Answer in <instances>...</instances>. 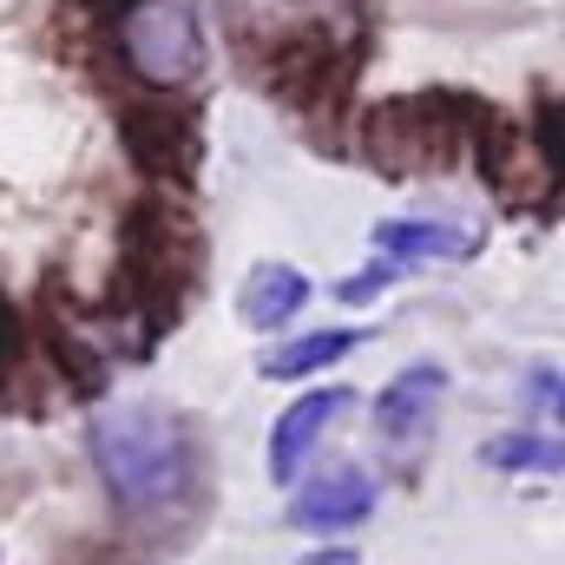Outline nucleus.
Here are the masks:
<instances>
[{
    "instance_id": "obj_4",
    "label": "nucleus",
    "mask_w": 565,
    "mask_h": 565,
    "mask_svg": "<svg viewBox=\"0 0 565 565\" xmlns=\"http://www.w3.org/2000/svg\"><path fill=\"white\" fill-rule=\"evenodd\" d=\"M349 408H355L349 388H309L302 402H289L277 422H270V480L277 487H296L302 467H309V454L322 447V434L342 422Z\"/></svg>"
},
{
    "instance_id": "obj_1",
    "label": "nucleus",
    "mask_w": 565,
    "mask_h": 565,
    "mask_svg": "<svg viewBox=\"0 0 565 565\" xmlns=\"http://www.w3.org/2000/svg\"><path fill=\"white\" fill-rule=\"evenodd\" d=\"M86 454L119 513H164L191 487V434L164 408H113L86 434Z\"/></svg>"
},
{
    "instance_id": "obj_6",
    "label": "nucleus",
    "mask_w": 565,
    "mask_h": 565,
    "mask_svg": "<svg viewBox=\"0 0 565 565\" xmlns=\"http://www.w3.org/2000/svg\"><path fill=\"white\" fill-rule=\"evenodd\" d=\"M473 231L460 224H440V217H388L375 224V250L388 264H434V257H473Z\"/></svg>"
},
{
    "instance_id": "obj_11",
    "label": "nucleus",
    "mask_w": 565,
    "mask_h": 565,
    "mask_svg": "<svg viewBox=\"0 0 565 565\" xmlns=\"http://www.w3.org/2000/svg\"><path fill=\"white\" fill-rule=\"evenodd\" d=\"M309 565H355L349 553H322V559H309Z\"/></svg>"
},
{
    "instance_id": "obj_5",
    "label": "nucleus",
    "mask_w": 565,
    "mask_h": 565,
    "mask_svg": "<svg viewBox=\"0 0 565 565\" xmlns=\"http://www.w3.org/2000/svg\"><path fill=\"white\" fill-rule=\"evenodd\" d=\"M440 395H447V369H440V362H415V369H402V375L375 395V434H382V447L415 454L427 434H434V408H440Z\"/></svg>"
},
{
    "instance_id": "obj_3",
    "label": "nucleus",
    "mask_w": 565,
    "mask_h": 565,
    "mask_svg": "<svg viewBox=\"0 0 565 565\" xmlns=\"http://www.w3.org/2000/svg\"><path fill=\"white\" fill-rule=\"evenodd\" d=\"M375 500H382L375 473L342 460V467H322V473L296 480V493H289V526L309 533V540H342V533H355V526L375 513Z\"/></svg>"
},
{
    "instance_id": "obj_2",
    "label": "nucleus",
    "mask_w": 565,
    "mask_h": 565,
    "mask_svg": "<svg viewBox=\"0 0 565 565\" xmlns=\"http://www.w3.org/2000/svg\"><path fill=\"white\" fill-rule=\"evenodd\" d=\"M119 66L145 93H178L204 73V20L198 0H119L113 13Z\"/></svg>"
},
{
    "instance_id": "obj_8",
    "label": "nucleus",
    "mask_w": 565,
    "mask_h": 565,
    "mask_svg": "<svg viewBox=\"0 0 565 565\" xmlns=\"http://www.w3.org/2000/svg\"><path fill=\"white\" fill-rule=\"evenodd\" d=\"M355 342H362L355 329H309V335H296V342H282V349L264 355V375H270V382H302V375H316V369H335Z\"/></svg>"
},
{
    "instance_id": "obj_9",
    "label": "nucleus",
    "mask_w": 565,
    "mask_h": 565,
    "mask_svg": "<svg viewBox=\"0 0 565 565\" xmlns=\"http://www.w3.org/2000/svg\"><path fill=\"white\" fill-rule=\"evenodd\" d=\"M487 467H507V473H565V440H546L533 427H513V434L487 440Z\"/></svg>"
},
{
    "instance_id": "obj_7",
    "label": "nucleus",
    "mask_w": 565,
    "mask_h": 565,
    "mask_svg": "<svg viewBox=\"0 0 565 565\" xmlns=\"http://www.w3.org/2000/svg\"><path fill=\"white\" fill-rule=\"evenodd\" d=\"M302 302H309V277L296 264H257L250 282H244V296H237L250 329H282L289 316H302Z\"/></svg>"
},
{
    "instance_id": "obj_10",
    "label": "nucleus",
    "mask_w": 565,
    "mask_h": 565,
    "mask_svg": "<svg viewBox=\"0 0 565 565\" xmlns=\"http://www.w3.org/2000/svg\"><path fill=\"white\" fill-rule=\"evenodd\" d=\"M395 270H402V264H375V270H362V277H349L342 289H335V296H342V302H369V296H382V289L395 282Z\"/></svg>"
},
{
    "instance_id": "obj_12",
    "label": "nucleus",
    "mask_w": 565,
    "mask_h": 565,
    "mask_svg": "<svg viewBox=\"0 0 565 565\" xmlns=\"http://www.w3.org/2000/svg\"><path fill=\"white\" fill-rule=\"evenodd\" d=\"M553 415H559V422H565V382H559V388H553Z\"/></svg>"
}]
</instances>
